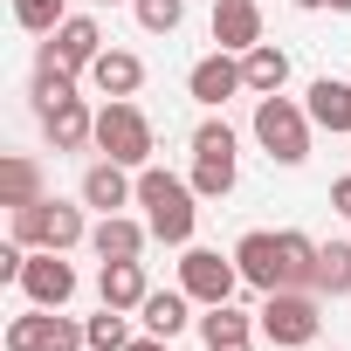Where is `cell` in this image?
Masks as SVG:
<instances>
[{
    "instance_id": "1",
    "label": "cell",
    "mask_w": 351,
    "mask_h": 351,
    "mask_svg": "<svg viewBox=\"0 0 351 351\" xmlns=\"http://www.w3.org/2000/svg\"><path fill=\"white\" fill-rule=\"evenodd\" d=\"M193 200H200V193H193V180H180V172H165V165H145V172H138V207H145L152 241L193 248V221H200Z\"/></svg>"
},
{
    "instance_id": "2",
    "label": "cell",
    "mask_w": 351,
    "mask_h": 351,
    "mask_svg": "<svg viewBox=\"0 0 351 351\" xmlns=\"http://www.w3.org/2000/svg\"><path fill=\"white\" fill-rule=\"evenodd\" d=\"M310 131H317L310 110L289 104L282 90H276V97H255V145H262L276 165H303V158H310Z\"/></svg>"
},
{
    "instance_id": "3",
    "label": "cell",
    "mask_w": 351,
    "mask_h": 351,
    "mask_svg": "<svg viewBox=\"0 0 351 351\" xmlns=\"http://www.w3.org/2000/svg\"><path fill=\"white\" fill-rule=\"evenodd\" d=\"M152 117L131 104V97H110L104 110H97V152L104 158H117V165H131V172H145L152 165Z\"/></svg>"
},
{
    "instance_id": "4",
    "label": "cell",
    "mask_w": 351,
    "mask_h": 351,
    "mask_svg": "<svg viewBox=\"0 0 351 351\" xmlns=\"http://www.w3.org/2000/svg\"><path fill=\"white\" fill-rule=\"evenodd\" d=\"M14 214V241L21 248H76V241H90V221H83V207H69V200H28V207H8Z\"/></svg>"
},
{
    "instance_id": "5",
    "label": "cell",
    "mask_w": 351,
    "mask_h": 351,
    "mask_svg": "<svg viewBox=\"0 0 351 351\" xmlns=\"http://www.w3.org/2000/svg\"><path fill=\"white\" fill-rule=\"evenodd\" d=\"M255 330L269 337V344H310L317 330H324V296L317 289H269L262 296V310H255Z\"/></svg>"
},
{
    "instance_id": "6",
    "label": "cell",
    "mask_w": 351,
    "mask_h": 351,
    "mask_svg": "<svg viewBox=\"0 0 351 351\" xmlns=\"http://www.w3.org/2000/svg\"><path fill=\"white\" fill-rule=\"evenodd\" d=\"M193 193L200 200H228L234 193V131L221 117H207L193 131Z\"/></svg>"
},
{
    "instance_id": "7",
    "label": "cell",
    "mask_w": 351,
    "mask_h": 351,
    "mask_svg": "<svg viewBox=\"0 0 351 351\" xmlns=\"http://www.w3.org/2000/svg\"><path fill=\"white\" fill-rule=\"evenodd\" d=\"M234 282H241L234 255H221V248H186V255H180V289H186L200 310L234 303Z\"/></svg>"
},
{
    "instance_id": "8",
    "label": "cell",
    "mask_w": 351,
    "mask_h": 351,
    "mask_svg": "<svg viewBox=\"0 0 351 351\" xmlns=\"http://www.w3.org/2000/svg\"><path fill=\"white\" fill-rule=\"evenodd\" d=\"M8 351H90V330L62 310H28L8 324Z\"/></svg>"
},
{
    "instance_id": "9",
    "label": "cell",
    "mask_w": 351,
    "mask_h": 351,
    "mask_svg": "<svg viewBox=\"0 0 351 351\" xmlns=\"http://www.w3.org/2000/svg\"><path fill=\"white\" fill-rule=\"evenodd\" d=\"M21 296H28L35 310H69V296H76V269L62 262V248H28Z\"/></svg>"
},
{
    "instance_id": "10",
    "label": "cell",
    "mask_w": 351,
    "mask_h": 351,
    "mask_svg": "<svg viewBox=\"0 0 351 351\" xmlns=\"http://www.w3.org/2000/svg\"><path fill=\"white\" fill-rule=\"evenodd\" d=\"M97 56H104V28H97L90 14H69V21L42 42V62H62V69H76V76H90Z\"/></svg>"
},
{
    "instance_id": "11",
    "label": "cell",
    "mask_w": 351,
    "mask_h": 351,
    "mask_svg": "<svg viewBox=\"0 0 351 351\" xmlns=\"http://www.w3.org/2000/svg\"><path fill=\"white\" fill-rule=\"evenodd\" d=\"M234 90H248V76H241V56H228V49H214V56H200L186 69V97L207 104V110H221Z\"/></svg>"
},
{
    "instance_id": "12",
    "label": "cell",
    "mask_w": 351,
    "mask_h": 351,
    "mask_svg": "<svg viewBox=\"0 0 351 351\" xmlns=\"http://www.w3.org/2000/svg\"><path fill=\"white\" fill-rule=\"evenodd\" d=\"M234 269H241V282H255L262 296L269 289H282V234H241L234 241Z\"/></svg>"
},
{
    "instance_id": "13",
    "label": "cell",
    "mask_w": 351,
    "mask_h": 351,
    "mask_svg": "<svg viewBox=\"0 0 351 351\" xmlns=\"http://www.w3.org/2000/svg\"><path fill=\"white\" fill-rule=\"evenodd\" d=\"M131 200H138L131 165H117V158H97V165L83 172V207H97V214H117V207H131Z\"/></svg>"
},
{
    "instance_id": "14",
    "label": "cell",
    "mask_w": 351,
    "mask_h": 351,
    "mask_svg": "<svg viewBox=\"0 0 351 351\" xmlns=\"http://www.w3.org/2000/svg\"><path fill=\"white\" fill-rule=\"evenodd\" d=\"M214 42L228 56H248L262 42V8L255 0H214Z\"/></svg>"
},
{
    "instance_id": "15",
    "label": "cell",
    "mask_w": 351,
    "mask_h": 351,
    "mask_svg": "<svg viewBox=\"0 0 351 351\" xmlns=\"http://www.w3.org/2000/svg\"><path fill=\"white\" fill-rule=\"evenodd\" d=\"M145 241H152V228H145V221H131V214H104V221L90 228V248H97L104 262H138V255H145Z\"/></svg>"
},
{
    "instance_id": "16",
    "label": "cell",
    "mask_w": 351,
    "mask_h": 351,
    "mask_svg": "<svg viewBox=\"0 0 351 351\" xmlns=\"http://www.w3.org/2000/svg\"><path fill=\"white\" fill-rule=\"evenodd\" d=\"M303 110H310V124H317V131H330V138H351V83H344V76H317Z\"/></svg>"
},
{
    "instance_id": "17",
    "label": "cell",
    "mask_w": 351,
    "mask_h": 351,
    "mask_svg": "<svg viewBox=\"0 0 351 351\" xmlns=\"http://www.w3.org/2000/svg\"><path fill=\"white\" fill-rule=\"evenodd\" d=\"M42 131H49L56 152H83V145H97V110H90L83 97H69V104H56V110L42 117Z\"/></svg>"
},
{
    "instance_id": "18",
    "label": "cell",
    "mask_w": 351,
    "mask_h": 351,
    "mask_svg": "<svg viewBox=\"0 0 351 351\" xmlns=\"http://www.w3.org/2000/svg\"><path fill=\"white\" fill-rule=\"evenodd\" d=\"M186 310H193V296H186V289H152V296L138 303V324H145L152 337H180V330L193 324Z\"/></svg>"
},
{
    "instance_id": "19",
    "label": "cell",
    "mask_w": 351,
    "mask_h": 351,
    "mask_svg": "<svg viewBox=\"0 0 351 351\" xmlns=\"http://www.w3.org/2000/svg\"><path fill=\"white\" fill-rule=\"evenodd\" d=\"M90 83H97L104 97H138V83H145V62H138L131 49H104V56L90 62Z\"/></svg>"
},
{
    "instance_id": "20",
    "label": "cell",
    "mask_w": 351,
    "mask_h": 351,
    "mask_svg": "<svg viewBox=\"0 0 351 351\" xmlns=\"http://www.w3.org/2000/svg\"><path fill=\"white\" fill-rule=\"evenodd\" d=\"M97 296H104L110 310H138V303L152 296V282H145V262H104V276H97Z\"/></svg>"
},
{
    "instance_id": "21",
    "label": "cell",
    "mask_w": 351,
    "mask_h": 351,
    "mask_svg": "<svg viewBox=\"0 0 351 351\" xmlns=\"http://www.w3.org/2000/svg\"><path fill=\"white\" fill-rule=\"evenodd\" d=\"M241 76H248V90H255V97H276V90L289 83V56H282L276 42H255V49L241 56Z\"/></svg>"
},
{
    "instance_id": "22",
    "label": "cell",
    "mask_w": 351,
    "mask_h": 351,
    "mask_svg": "<svg viewBox=\"0 0 351 351\" xmlns=\"http://www.w3.org/2000/svg\"><path fill=\"white\" fill-rule=\"evenodd\" d=\"M317 248H324V241L282 228V289H317Z\"/></svg>"
},
{
    "instance_id": "23",
    "label": "cell",
    "mask_w": 351,
    "mask_h": 351,
    "mask_svg": "<svg viewBox=\"0 0 351 351\" xmlns=\"http://www.w3.org/2000/svg\"><path fill=\"white\" fill-rule=\"evenodd\" d=\"M28 200H42V165L35 158H0V207H28Z\"/></svg>"
},
{
    "instance_id": "24",
    "label": "cell",
    "mask_w": 351,
    "mask_h": 351,
    "mask_svg": "<svg viewBox=\"0 0 351 351\" xmlns=\"http://www.w3.org/2000/svg\"><path fill=\"white\" fill-rule=\"evenodd\" d=\"M317 296H351V241L317 248Z\"/></svg>"
},
{
    "instance_id": "25",
    "label": "cell",
    "mask_w": 351,
    "mask_h": 351,
    "mask_svg": "<svg viewBox=\"0 0 351 351\" xmlns=\"http://www.w3.org/2000/svg\"><path fill=\"white\" fill-rule=\"evenodd\" d=\"M76 97V69H62V62H35V117H49L56 104H69Z\"/></svg>"
},
{
    "instance_id": "26",
    "label": "cell",
    "mask_w": 351,
    "mask_h": 351,
    "mask_svg": "<svg viewBox=\"0 0 351 351\" xmlns=\"http://www.w3.org/2000/svg\"><path fill=\"white\" fill-rule=\"evenodd\" d=\"M248 330H255V317H248V310H234V303H214V310L200 317V337H207V351H214V344H241Z\"/></svg>"
},
{
    "instance_id": "27",
    "label": "cell",
    "mask_w": 351,
    "mask_h": 351,
    "mask_svg": "<svg viewBox=\"0 0 351 351\" xmlns=\"http://www.w3.org/2000/svg\"><path fill=\"white\" fill-rule=\"evenodd\" d=\"M83 330H90V351H131V310H97V317H83Z\"/></svg>"
},
{
    "instance_id": "28",
    "label": "cell",
    "mask_w": 351,
    "mask_h": 351,
    "mask_svg": "<svg viewBox=\"0 0 351 351\" xmlns=\"http://www.w3.org/2000/svg\"><path fill=\"white\" fill-rule=\"evenodd\" d=\"M14 21H21L28 35H56V28L69 21V0H14Z\"/></svg>"
},
{
    "instance_id": "29",
    "label": "cell",
    "mask_w": 351,
    "mask_h": 351,
    "mask_svg": "<svg viewBox=\"0 0 351 351\" xmlns=\"http://www.w3.org/2000/svg\"><path fill=\"white\" fill-rule=\"evenodd\" d=\"M131 14H138L145 35H172V28L186 21V0H131Z\"/></svg>"
},
{
    "instance_id": "30",
    "label": "cell",
    "mask_w": 351,
    "mask_h": 351,
    "mask_svg": "<svg viewBox=\"0 0 351 351\" xmlns=\"http://www.w3.org/2000/svg\"><path fill=\"white\" fill-rule=\"evenodd\" d=\"M330 207L351 221V172H344V180H330Z\"/></svg>"
},
{
    "instance_id": "31",
    "label": "cell",
    "mask_w": 351,
    "mask_h": 351,
    "mask_svg": "<svg viewBox=\"0 0 351 351\" xmlns=\"http://www.w3.org/2000/svg\"><path fill=\"white\" fill-rule=\"evenodd\" d=\"M131 351H165V337H131Z\"/></svg>"
},
{
    "instance_id": "32",
    "label": "cell",
    "mask_w": 351,
    "mask_h": 351,
    "mask_svg": "<svg viewBox=\"0 0 351 351\" xmlns=\"http://www.w3.org/2000/svg\"><path fill=\"white\" fill-rule=\"evenodd\" d=\"M289 8H303V14H310V8H324V0H289Z\"/></svg>"
},
{
    "instance_id": "33",
    "label": "cell",
    "mask_w": 351,
    "mask_h": 351,
    "mask_svg": "<svg viewBox=\"0 0 351 351\" xmlns=\"http://www.w3.org/2000/svg\"><path fill=\"white\" fill-rule=\"evenodd\" d=\"M324 8H337V14H351V0H324Z\"/></svg>"
},
{
    "instance_id": "34",
    "label": "cell",
    "mask_w": 351,
    "mask_h": 351,
    "mask_svg": "<svg viewBox=\"0 0 351 351\" xmlns=\"http://www.w3.org/2000/svg\"><path fill=\"white\" fill-rule=\"evenodd\" d=\"M214 351H248V337H241V344H214Z\"/></svg>"
},
{
    "instance_id": "35",
    "label": "cell",
    "mask_w": 351,
    "mask_h": 351,
    "mask_svg": "<svg viewBox=\"0 0 351 351\" xmlns=\"http://www.w3.org/2000/svg\"><path fill=\"white\" fill-rule=\"evenodd\" d=\"M97 8H117V0H97Z\"/></svg>"
}]
</instances>
